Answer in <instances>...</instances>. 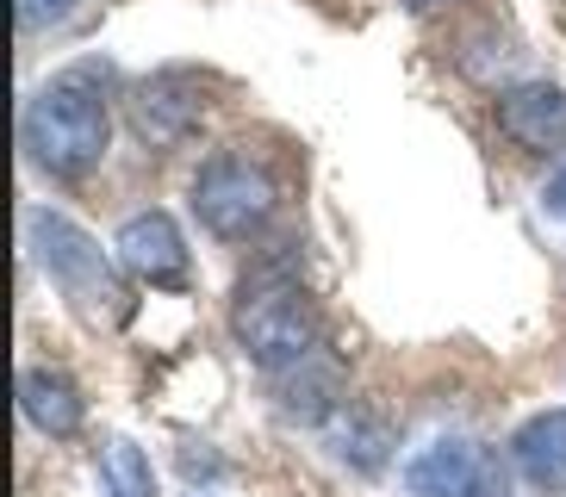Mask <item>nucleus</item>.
Here are the masks:
<instances>
[{
  "instance_id": "obj_1",
  "label": "nucleus",
  "mask_w": 566,
  "mask_h": 497,
  "mask_svg": "<svg viewBox=\"0 0 566 497\" xmlns=\"http://www.w3.org/2000/svg\"><path fill=\"white\" fill-rule=\"evenodd\" d=\"M25 156H32L44 175L56 181H82L94 175L106 156V137H113V113H106V94L94 82V68H69L56 82H44L25 99Z\"/></svg>"
},
{
  "instance_id": "obj_2",
  "label": "nucleus",
  "mask_w": 566,
  "mask_h": 497,
  "mask_svg": "<svg viewBox=\"0 0 566 497\" xmlns=\"http://www.w3.org/2000/svg\"><path fill=\"white\" fill-rule=\"evenodd\" d=\"M231 336L262 373H281V367H293L300 355H312L324 342L317 305L300 286V274H293V255H274V262H262L255 274L237 281Z\"/></svg>"
},
{
  "instance_id": "obj_3",
  "label": "nucleus",
  "mask_w": 566,
  "mask_h": 497,
  "mask_svg": "<svg viewBox=\"0 0 566 497\" xmlns=\"http://www.w3.org/2000/svg\"><path fill=\"white\" fill-rule=\"evenodd\" d=\"M25 248H32V262L51 274V286L87 317V324H125L132 311V298H125V281H118V267L106 262V248L63 212H25Z\"/></svg>"
},
{
  "instance_id": "obj_4",
  "label": "nucleus",
  "mask_w": 566,
  "mask_h": 497,
  "mask_svg": "<svg viewBox=\"0 0 566 497\" xmlns=\"http://www.w3.org/2000/svg\"><path fill=\"white\" fill-rule=\"evenodd\" d=\"M274 212H281V181H274V168L243 156V149H218L193 175V218L224 243H250L255 231H268Z\"/></svg>"
},
{
  "instance_id": "obj_5",
  "label": "nucleus",
  "mask_w": 566,
  "mask_h": 497,
  "mask_svg": "<svg viewBox=\"0 0 566 497\" xmlns=\"http://www.w3.org/2000/svg\"><path fill=\"white\" fill-rule=\"evenodd\" d=\"M405 491L411 497H504L511 473L473 435H436V442H423L405 461Z\"/></svg>"
},
{
  "instance_id": "obj_6",
  "label": "nucleus",
  "mask_w": 566,
  "mask_h": 497,
  "mask_svg": "<svg viewBox=\"0 0 566 497\" xmlns=\"http://www.w3.org/2000/svg\"><path fill=\"white\" fill-rule=\"evenodd\" d=\"M125 118H132L137 144L175 149V144H187V137L200 131V118H206V82L193 75V68H156V75H144V82L132 87Z\"/></svg>"
},
{
  "instance_id": "obj_7",
  "label": "nucleus",
  "mask_w": 566,
  "mask_h": 497,
  "mask_svg": "<svg viewBox=\"0 0 566 497\" xmlns=\"http://www.w3.org/2000/svg\"><path fill=\"white\" fill-rule=\"evenodd\" d=\"M118 248V267L144 286H163V293H181L187 286V236L168 212H137L118 224L113 236Z\"/></svg>"
},
{
  "instance_id": "obj_8",
  "label": "nucleus",
  "mask_w": 566,
  "mask_h": 497,
  "mask_svg": "<svg viewBox=\"0 0 566 497\" xmlns=\"http://www.w3.org/2000/svg\"><path fill=\"white\" fill-rule=\"evenodd\" d=\"M499 131L530 156L566 149V87L554 82H516L499 94Z\"/></svg>"
},
{
  "instance_id": "obj_9",
  "label": "nucleus",
  "mask_w": 566,
  "mask_h": 497,
  "mask_svg": "<svg viewBox=\"0 0 566 497\" xmlns=\"http://www.w3.org/2000/svg\"><path fill=\"white\" fill-rule=\"evenodd\" d=\"M274 380H281V411L293 423H324V416L343 411V361L324 342L312 355H300L293 367H281Z\"/></svg>"
},
{
  "instance_id": "obj_10",
  "label": "nucleus",
  "mask_w": 566,
  "mask_h": 497,
  "mask_svg": "<svg viewBox=\"0 0 566 497\" xmlns=\"http://www.w3.org/2000/svg\"><path fill=\"white\" fill-rule=\"evenodd\" d=\"M511 461H516V473H523L530 491L560 497L566 491V411H535L511 435Z\"/></svg>"
},
{
  "instance_id": "obj_11",
  "label": "nucleus",
  "mask_w": 566,
  "mask_h": 497,
  "mask_svg": "<svg viewBox=\"0 0 566 497\" xmlns=\"http://www.w3.org/2000/svg\"><path fill=\"white\" fill-rule=\"evenodd\" d=\"M19 411L32 423L38 435H51V442H69V435H82V392L69 373H51V367H32V373H19Z\"/></svg>"
},
{
  "instance_id": "obj_12",
  "label": "nucleus",
  "mask_w": 566,
  "mask_h": 497,
  "mask_svg": "<svg viewBox=\"0 0 566 497\" xmlns=\"http://www.w3.org/2000/svg\"><path fill=\"white\" fill-rule=\"evenodd\" d=\"M386 447H392V430H386L380 416L367 411H336V461H349L355 473H380L386 466Z\"/></svg>"
},
{
  "instance_id": "obj_13",
  "label": "nucleus",
  "mask_w": 566,
  "mask_h": 497,
  "mask_svg": "<svg viewBox=\"0 0 566 497\" xmlns=\"http://www.w3.org/2000/svg\"><path fill=\"white\" fill-rule=\"evenodd\" d=\"M101 479H106V497H150L156 491V473L144 461V447L125 442V435H113L101 447Z\"/></svg>"
},
{
  "instance_id": "obj_14",
  "label": "nucleus",
  "mask_w": 566,
  "mask_h": 497,
  "mask_svg": "<svg viewBox=\"0 0 566 497\" xmlns=\"http://www.w3.org/2000/svg\"><path fill=\"white\" fill-rule=\"evenodd\" d=\"M13 13L25 32H51V25H63L75 13V0H13Z\"/></svg>"
},
{
  "instance_id": "obj_15",
  "label": "nucleus",
  "mask_w": 566,
  "mask_h": 497,
  "mask_svg": "<svg viewBox=\"0 0 566 497\" xmlns=\"http://www.w3.org/2000/svg\"><path fill=\"white\" fill-rule=\"evenodd\" d=\"M542 212H548V218H566V168L554 175L548 187H542Z\"/></svg>"
},
{
  "instance_id": "obj_16",
  "label": "nucleus",
  "mask_w": 566,
  "mask_h": 497,
  "mask_svg": "<svg viewBox=\"0 0 566 497\" xmlns=\"http://www.w3.org/2000/svg\"><path fill=\"white\" fill-rule=\"evenodd\" d=\"M411 13H436V7H449V0H405Z\"/></svg>"
}]
</instances>
